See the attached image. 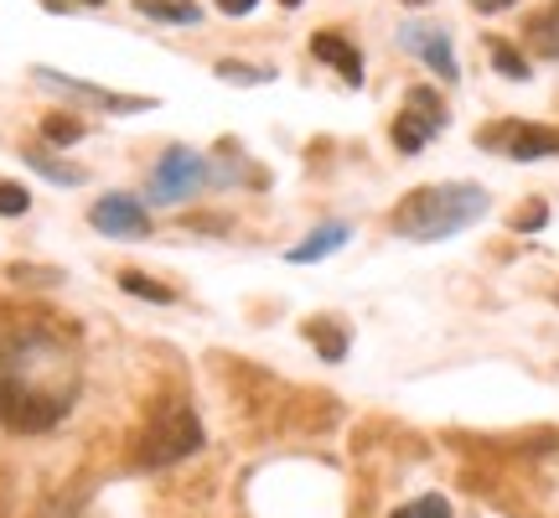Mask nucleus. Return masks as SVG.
Instances as JSON below:
<instances>
[{
    "instance_id": "nucleus-1",
    "label": "nucleus",
    "mask_w": 559,
    "mask_h": 518,
    "mask_svg": "<svg viewBox=\"0 0 559 518\" xmlns=\"http://www.w3.org/2000/svg\"><path fill=\"white\" fill-rule=\"evenodd\" d=\"M481 213H487V192H481L477 181H445V187L409 192L394 208V228L415 244H436V239L461 234V228H472Z\"/></svg>"
},
{
    "instance_id": "nucleus-2",
    "label": "nucleus",
    "mask_w": 559,
    "mask_h": 518,
    "mask_svg": "<svg viewBox=\"0 0 559 518\" xmlns=\"http://www.w3.org/2000/svg\"><path fill=\"white\" fill-rule=\"evenodd\" d=\"M198 446H202L198 415H192L187 404H166V410L151 420L145 440H140V461H145V467H171V461L192 457Z\"/></svg>"
},
{
    "instance_id": "nucleus-3",
    "label": "nucleus",
    "mask_w": 559,
    "mask_h": 518,
    "mask_svg": "<svg viewBox=\"0 0 559 518\" xmlns=\"http://www.w3.org/2000/svg\"><path fill=\"white\" fill-rule=\"evenodd\" d=\"M62 395H41L32 384H21L16 374H0V425L5 431H21V436H32V431H47V425H58L62 420Z\"/></svg>"
},
{
    "instance_id": "nucleus-4",
    "label": "nucleus",
    "mask_w": 559,
    "mask_h": 518,
    "mask_svg": "<svg viewBox=\"0 0 559 518\" xmlns=\"http://www.w3.org/2000/svg\"><path fill=\"white\" fill-rule=\"evenodd\" d=\"M202 177H207L202 156L198 151H187V145H177V151H166L160 166L151 172V198H156L160 208H171V202H181V198H198Z\"/></svg>"
},
{
    "instance_id": "nucleus-5",
    "label": "nucleus",
    "mask_w": 559,
    "mask_h": 518,
    "mask_svg": "<svg viewBox=\"0 0 559 518\" xmlns=\"http://www.w3.org/2000/svg\"><path fill=\"white\" fill-rule=\"evenodd\" d=\"M88 223L99 228L104 239H145L151 234V213L140 208V198H124V192H109L88 208Z\"/></svg>"
},
{
    "instance_id": "nucleus-6",
    "label": "nucleus",
    "mask_w": 559,
    "mask_h": 518,
    "mask_svg": "<svg viewBox=\"0 0 559 518\" xmlns=\"http://www.w3.org/2000/svg\"><path fill=\"white\" fill-rule=\"evenodd\" d=\"M32 79H37L41 89H58V94H73V99L99 104V109H124V115H135V109H151V99H140V94H109V89H94V83L62 79L58 68H32Z\"/></svg>"
},
{
    "instance_id": "nucleus-7",
    "label": "nucleus",
    "mask_w": 559,
    "mask_h": 518,
    "mask_svg": "<svg viewBox=\"0 0 559 518\" xmlns=\"http://www.w3.org/2000/svg\"><path fill=\"white\" fill-rule=\"evenodd\" d=\"M400 42L409 47V52H415V58L430 62V68H436L445 83L461 79V73H456V52H451V42H445V32H440V26H404Z\"/></svg>"
},
{
    "instance_id": "nucleus-8",
    "label": "nucleus",
    "mask_w": 559,
    "mask_h": 518,
    "mask_svg": "<svg viewBox=\"0 0 559 518\" xmlns=\"http://www.w3.org/2000/svg\"><path fill=\"white\" fill-rule=\"evenodd\" d=\"M487 140H502L513 161H544V156H559V136H555V130H544V125H508L502 136H481V145H487Z\"/></svg>"
},
{
    "instance_id": "nucleus-9",
    "label": "nucleus",
    "mask_w": 559,
    "mask_h": 518,
    "mask_svg": "<svg viewBox=\"0 0 559 518\" xmlns=\"http://www.w3.org/2000/svg\"><path fill=\"white\" fill-rule=\"evenodd\" d=\"M311 52H317L321 62H332V68H337L353 89L362 83V52L347 37H337V32H317V37H311Z\"/></svg>"
},
{
    "instance_id": "nucleus-10",
    "label": "nucleus",
    "mask_w": 559,
    "mask_h": 518,
    "mask_svg": "<svg viewBox=\"0 0 559 518\" xmlns=\"http://www.w3.org/2000/svg\"><path fill=\"white\" fill-rule=\"evenodd\" d=\"M347 239H353V228H347V223H326V228H317V234H311L306 244H296V249H290L285 259H290V264H317V259L337 255Z\"/></svg>"
},
{
    "instance_id": "nucleus-11",
    "label": "nucleus",
    "mask_w": 559,
    "mask_h": 518,
    "mask_svg": "<svg viewBox=\"0 0 559 518\" xmlns=\"http://www.w3.org/2000/svg\"><path fill=\"white\" fill-rule=\"evenodd\" d=\"M26 166H32L37 177L58 181V187H83V181H88V172H83V166H68V161L47 156V151H26Z\"/></svg>"
},
{
    "instance_id": "nucleus-12",
    "label": "nucleus",
    "mask_w": 559,
    "mask_h": 518,
    "mask_svg": "<svg viewBox=\"0 0 559 518\" xmlns=\"http://www.w3.org/2000/svg\"><path fill=\"white\" fill-rule=\"evenodd\" d=\"M306 338H311V348H317L326 363L347 358V332H342V327H332V321H311V327H306Z\"/></svg>"
},
{
    "instance_id": "nucleus-13",
    "label": "nucleus",
    "mask_w": 559,
    "mask_h": 518,
    "mask_svg": "<svg viewBox=\"0 0 559 518\" xmlns=\"http://www.w3.org/2000/svg\"><path fill=\"white\" fill-rule=\"evenodd\" d=\"M135 11L151 21H177V26H192V21H198V5H192V0H135Z\"/></svg>"
},
{
    "instance_id": "nucleus-14",
    "label": "nucleus",
    "mask_w": 559,
    "mask_h": 518,
    "mask_svg": "<svg viewBox=\"0 0 559 518\" xmlns=\"http://www.w3.org/2000/svg\"><path fill=\"white\" fill-rule=\"evenodd\" d=\"M430 136H436V130L419 120V115H409V109H404L400 120H394V145H400V151H409V156H415V151H419V145H425Z\"/></svg>"
},
{
    "instance_id": "nucleus-15",
    "label": "nucleus",
    "mask_w": 559,
    "mask_h": 518,
    "mask_svg": "<svg viewBox=\"0 0 559 518\" xmlns=\"http://www.w3.org/2000/svg\"><path fill=\"white\" fill-rule=\"evenodd\" d=\"M120 285L130 291V296H140V301H160V306H166V301H177V291H171V285H156V280L140 275V270H124Z\"/></svg>"
},
{
    "instance_id": "nucleus-16",
    "label": "nucleus",
    "mask_w": 559,
    "mask_h": 518,
    "mask_svg": "<svg viewBox=\"0 0 559 518\" xmlns=\"http://www.w3.org/2000/svg\"><path fill=\"white\" fill-rule=\"evenodd\" d=\"M404 109H409V115H419V120L430 125V130H440V125H445V104H440L436 94H430V89H415Z\"/></svg>"
},
{
    "instance_id": "nucleus-17",
    "label": "nucleus",
    "mask_w": 559,
    "mask_h": 518,
    "mask_svg": "<svg viewBox=\"0 0 559 518\" xmlns=\"http://www.w3.org/2000/svg\"><path fill=\"white\" fill-rule=\"evenodd\" d=\"M41 136L52 140V145H79V140H83V120H68V115H52V120H41Z\"/></svg>"
},
{
    "instance_id": "nucleus-18",
    "label": "nucleus",
    "mask_w": 559,
    "mask_h": 518,
    "mask_svg": "<svg viewBox=\"0 0 559 518\" xmlns=\"http://www.w3.org/2000/svg\"><path fill=\"white\" fill-rule=\"evenodd\" d=\"M492 62H498V73H502V79H513V83L528 79V62H523L519 52L508 47V42H492Z\"/></svg>"
},
{
    "instance_id": "nucleus-19",
    "label": "nucleus",
    "mask_w": 559,
    "mask_h": 518,
    "mask_svg": "<svg viewBox=\"0 0 559 518\" xmlns=\"http://www.w3.org/2000/svg\"><path fill=\"white\" fill-rule=\"evenodd\" d=\"M26 208H32V192H26L21 181H0V213H5V219H21Z\"/></svg>"
},
{
    "instance_id": "nucleus-20",
    "label": "nucleus",
    "mask_w": 559,
    "mask_h": 518,
    "mask_svg": "<svg viewBox=\"0 0 559 518\" xmlns=\"http://www.w3.org/2000/svg\"><path fill=\"white\" fill-rule=\"evenodd\" d=\"M218 79L223 83H264L270 73H264V68H243V62H218Z\"/></svg>"
},
{
    "instance_id": "nucleus-21",
    "label": "nucleus",
    "mask_w": 559,
    "mask_h": 518,
    "mask_svg": "<svg viewBox=\"0 0 559 518\" xmlns=\"http://www.w3.org/2000/svg\"><path fill=\"white\" fill-rule=\"evenodd\" d=\"M534 42L544 47V58H559V37H555V21H549V16L534 21Z\"/></svg>"
},
{
    "instance_id": "nucleus-22",
    "label": "nucleus",
    "mask_w": 559,
    "mask_h": 518,
    "mask_svg": "<svg viewBox=\"0 0 559 518\" xmlns=\"http://www.w3.org/2000/svg\"><path fill=\"white\" fill-rule=\"evenodd\" d=\"M415 518H451V503H445V498H436V493H430V498H419Z\"/></svg>"
},
{
    "instance_id": "nucleus-23",
    "label": "nucleus",
    "mask_w": 559,
    "mask_h": 518,
    "mask_svg": "<svg viewBox=\"0 0 559 518\" xmlns=\"http://www.w3.org/2000/svg\"><path fill=\"white\" fill-rule=\"evenodd\" d=\"M11 280H41V285H47V280H62L58 270H26V264H11Z\"/></svg>"
},
{
    "instance_id": "nucleus-24",
    "label": "nucleus",
    "mask_w": 559,
    "mask_h": 518,
    "mask_svg": "<svg viewBox=\"0 0 559 518\" xmlns=\"http://www.w3.org/2000/svg\"><path fill=\"white\" fill-rule=\"evenodd\" d=\"M544 219H549V213H544V208H523V213H519V219H513V223H519L523 234H528V228H539Z\"/></svg>"
},
{
    "instance_id": "nucleus-25",
    "label": "nucleus",
    "mask_w": 559,
    "mask_h": 518,
    "mask_svg": "<svg viewBox=\"0 0 559 518\" xmlns=\"http://www.w3.org/2000/svg\"><path fill=\"white\" fill-rule=\"evenodd\" d=\"M260 0H218V11H228V16H249Z\"/></svg>"
},
{
    "instance_id": "nucleus-26",
    "label": "nucleus",
    "mask_w": 559,
    "mask_h": 518,
    "mask_svg": "<svg viewBox=\"0 0 559 518\" xmlns=\"http://www.w3.org/2000/svg\"><path fill=\"white\" fill-rule=\"evenodd\" d=\"M472 5H477L481 16H492V11H508V5H513V0H472Z\"/></svg>"
},
{
    "instance_id": "nucleus-27",
    "label": "nucleus",
    "mask_w": 559,
    "mask_h": 518,
    "mask_svg": "<svg viewBox=\"0 0 559 518\" xmlns=\"http://www.w3.org/2000/svg\"><path fill=\"white\" fill-rule=\"evenodd\" d=\"M394 518H415V508H400V514H394Z\"/></svg>"
},
{
    "instance_id": "nucleus-28",
    "label": "nucleus",
    "mask_w": 559,
    "mask_h": 518,
    "mask_svg": "<svg viewBox=\"0 0 559 518\" xmlns=\"http://www.w3.org/2000/svg\"><path fill=\"white\" fill-rule=\"evenodd\" d=\"M83 5H104V0H83Z\"/></svg>"
},
{
    "instance_id": "nucleus-29",
    "label": "nucleus",
    "mask_w": 559,
    "mask_h": 518,
    "mask_svg": "<svg viewBox=\"0 0 559 518\" xmlns=\"http://www.w3.org/2000/svg\"><path fill=\"white\" fill-rule=\"evenodd\" d=\"M280 5H300V0H280Z\"/></svg>"
},
{
    "instance_id": "nucleus-30",
    "label": "nucleus",
    "mask_w": 559,
    "mask_h": 518,
    "mask_svg": "<svg viewBox=\"0 0 559 518\" xmlns=\"http://www.w3.org/2000/svg\"><path fill=\"white\" fill-rule=\"evenodd\" d=\"M409 5H425V0H409Z\"/></svg>"
}]
</instances>
